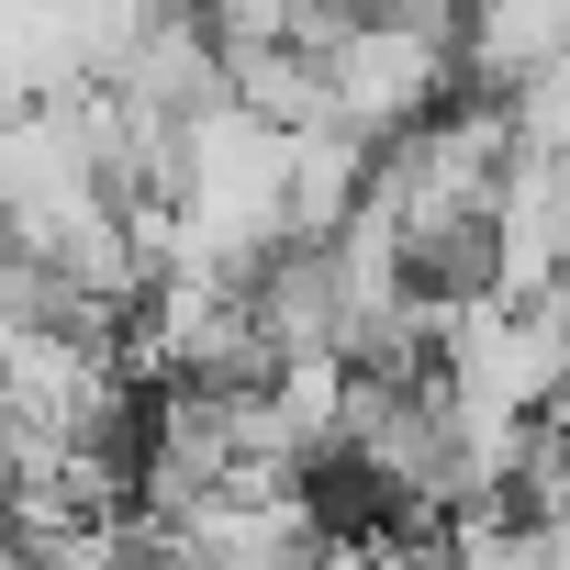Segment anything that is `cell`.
Masks as SVG:
<instances>
[{
  "mask_svg": "<svg viewBox=\"0 0 570 570\" xmlns=\"http://www.w3.org/2000/svg\"><path fill=\"white\" fill-rule=\"evenodd\" d=\"M470 57H459V0H358L325 35V112L370 146L436 124L459 101Z\"/></svg>",
  "mask_w": 570,
  "mask_h": 570,
  "instance_id": "obj_1",
  "label": "cell"
},
{
  "mask_svg": "<svg viewBox=\"0 0 570 570\" xmlns=\"http://www.w3.org/2000/svg\"><path fill=\"white\" fill-rule=\"evenodd\" d=\"M459 57L481 90H537L570 68V0H459Z\"/></svg>",
  "mask_w": 570,
  "mask_h": 570,
  "instance_id": "obj_2",
  "label": "cell"
}]
</instances>
